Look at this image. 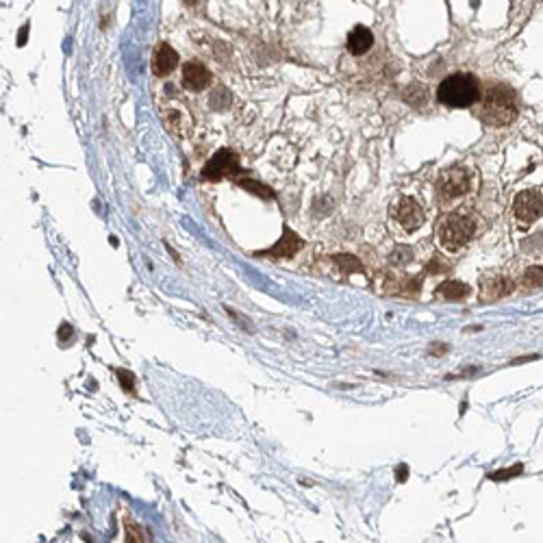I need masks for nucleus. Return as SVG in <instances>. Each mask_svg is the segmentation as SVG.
<instances>
[{
	"label": "nucleus",
	"mask_w": 543,
	"mask_h": 543,
	"mask_svg": "<svg viewBox=\"0 0 543 543\" xmlns=\"http://www.w3.org/2000/svg\"><path fill=\"white\" fill-rule=\"evenodd\" d=\"M480 98V87L472 74H450L437 87V100L448 109H467Z\"/></svg>",
	"instance_id": "nucleus-1"
},
{
	"label": "nucleus",
	"mask_w": 543,
	"mask_h": 543,
	"mask_svg": "<svg viewBox=\"0 0 543 543\" xmlns=\"http://www.w3.org/2000/svg\"><path fill=\"white\" fill-rule=\"evenodd\" d=\"M480 118L489 126H506L513 122L517 118V100L513 89H508L506 85L491 87L484 96Z\"/></svg>",
	"instance_id": "nucleus-2"
},
{
	"label": "nucleus",
	"mask_w": 543,
	"mask_h": 543,
	"mask_svg": "<svg viewBox=\"0 0 543 543\" xmlns=\"http://www.w3.org/2000/svg\"><path fill=\"white\" fill-rule=\"evenodd\" d=\"M474 220L467 215L452 213L448 215L439 226V244L448 250V252H456L461 250L469 239L474 237Z\"/></svg>",
	"instance_id": "nucleus-3"
},
{
	"label": "nucleus",
	"mask_w": 543,
	"mask_h": 543,
	"mask_svg": "<svg viewBox=\"0 0 543 543\" xmlns=\"http://www.w3.org/2000/svg\"><path fill=\"white\" fill-rule=\"evenodd\" d=\"M469 189H472V176L463 167L445 169L439 176V181H437V191H439L443 200H454L459 196H465Z\"/></svg>",
	"instance_id": "nucleus-4"
},
{
	"label": "nucleus",
	"mask_w": 543,
	"mask_h": 543,
	"mask_svg": "<svg viewBox=\"0 0 543 543\" xmlns=\"http://www.w3.org/2000/svg\"><path fill=\"white\" fill-rule=\"evenodd\" d=\"M239 174V159L233 150H217L213 157L207 161V165L202 167V178L207 181H222L226 176H237Z\"/></svg>",
	"instance_id": "nucleus-5"
},
{
	"label": "nucleus",
	"mask_w": 543,
	"mask_h": 543,
	"mask_svg": "<svg viewBox=\"0 0 543 543\" xmlns=\"http://www.w3.org/2000/svg\"><path fill=\"white\" fill-rule=\"evenodd\" d=\"M513 213L520 222H526L530 224L534 220H539L543 215V196L539 191L534 189H526V191H520L517 193V198L513 202Z\"/></svg>",
	"instance_id": "nucleus-6"
},
{
	"label": "nucleus",
	"mask_w": 543,
	"mask_h": 543,
	"mask_svg": "<svg viewBox=\"0 0 543 543\" xmlns=\"http://www.w3.org/2000/svg\"><path fill=\"white\" fill-rule=\"evenodd\" d=\"M393 215H395V220L402 224V228L409 231V233L419 228L421 222H424V209H421L417 202L413 200V198H409V196L402 198L398 205H395Z\"/></svg>",
	"instance_id": "nucleus-7"
},
{
	"label": "nucleus",
	"mask_w": 543,
	"mask_h": 543,
	"mask_svg": "<svg viewBox=\"0 0 543 543\" xmlns=\"http://www.w3.org/2000/svg\"><path fill=\"white\" fill-rule=\"evenodd\" d=\"M183 85L191 92H200L211 85V72L200 61H189L183 68Z\"/></svg>",
	"instance_id": "nucleus-8"
},
{
	"label": "nucleus",
	"mask_w": 543,
	"mask_h": 543,
	"mask_svg": "<svg viewBox=\"0 0 543 543\" xmlns=\"http://www.w3.org/2000/svg\"><path fill=\"white\" fill-rule=\"evenodd\" d=\"M513 291V282L506 276H491L480 280V296L482 300H498Z\"/></svg>",
	"instance_id": "nucleus-9"
},
{
	"label": "nucleus",
	"mask_w": 543,
	"mask_h": 543,
	"mask_svg": "<svg viewBox=\"0 0 543 543\" xmlns=\"http://www.w3.org/2000/svg\"><path fill=\"white\" fill-rule=\"evenodd\" d=\"M302 244L304 241L298 237L296 233H291L289 228H285L282 231V237H280V241L274 248H270V250H265V252H261V254H267V256H282V259H289V256H294L296 252L300 248H302Z\"/></svg>",
	"instance_id": "nucleus-10"
},
{
	"label": "nucleus",
	"mask_w": 543,
	"mask_h": 543,
	"mask_svg": "<svg viewBox=\"0 0 543 543\" xmlns=\"http://www.w3.org/2000/svg\"><path fill=\"white\" fill-rule=\"evenodd\" d=\"M178 66V54L174 52V48L169 44H161L155 52V59H152V68H155V74L165 76L169 74L174 68Z\"/></svg>",
	"instance_id": "nucleus-11"
},
{
	"label": "nucleus",
	"mask_w": 543,
	"mask_h": 543,
	"mask_svg": "<svg viewBox=\"0 0 543 543\" xmlns=\"http://www.w3.org/2000/svg\"><path fill=\"white\" fill-rule=\"evenodd\" d=\"M371 44H374V35H371L367 26H356L348 35V50L352 54H365L371 48Z\"/></svg>",
	"instance_id": "nucleus-12"
},
{
	"label": "nucleus",
	"mask_w": 543,
	"mask_h": 543,
	"mask_svg": "<svg viewBox=\"0 0 543 543\" xmlns=\"http://www.w3.org/2000/svg\"><path fill=\"white\" fill-rule=\"evenodd\" d=\"M437 298L441 300H463L469 296V287L461 280H443L435 291Z\"/></svg>",
	"instance_id": "nucleus-13"
},
{
	"label": "nucleus",
	"mask_w": 543,
	"mask_h": 543,
	"mask_svg": "<svg viewBox=\"0 0 543 543\" xmlns=\"http://www.w3.org/2000/svg\"><path fill=\"white\" fill-rule=\"evenodd\" d=\"M165 124L174 135H185V131H187V126H189V120L185 118L183 111L169 109V111H165Z\"/></svg>",
	"instance_id": "nucleus-14"
},
{
	"label": "nucleus",
	"mask_w": 543,
	"mask_h": 543,
	"mask_svg": "<svg viewBox=\"0 0 543 543\" xmlns=\"http://www.w3.org/2000/svg\"><path fill=\"white\" fill-rule=\"evenodd\" d=\"M333 261H335V265L341 267L344 274H350V272L363 274L365 272V267L361 265V261L356 256H352V254H337V256H333Z\"/></svg>",
	"instance_id": "nucleus-15"
},
{
	"label": "nucleus",
	"mask_w": 543,
	"mask_h": 543,
	"mask_svg": "<svg viewBox=\"0 0 543 543\" xmlns=\"http://www.w3.org/2000/svg\"><path fill=\"white\" fill-rule=\"evenodd\" d=\"M413 261V250L409 246H395L389 254V263L391 265H409Z\"/></svg>",
	"instance_id": "nucleus-16"
},
{
	"label": "nucleus",
	"mask_w": 543,
	"mask_h": 543,
	"mask_svg": "<svg viewBox=\"0 0 543 543\" xmlns=\"http://www.w3.org/2000/svg\"><path fill=\"white\" fill-rule=\"evenodd\" d=\"M524 285L526 287H541L543 285V267H539V265H532V267H528V270H526V274H524Z\"/></svg>",
	"instance_id": "nucleus-17"
},
{
	"label": "nucleus",
	"mask_w": 543,
	"mask_h": 543,
	"mask_svg": "<svg viewBox=\"0 0 543 543\" xmlns=\"http://www.w3.org/2000/svg\"><path fill=\"white\" fill-rule=\"evenodd\" d=\"M124 530H126V541H133V543L148 541L146 539V534H144V530L133 520H124Z\"/></svg>",
	"instance_id": "nucleus-18"
},
{
	"label": "nucleus",
	"mask_w": 543,
	"mask_h": 543,
	"mask_svg": "<svg viewBox=\"0 0 543 543\" xmlns=\"http://www.w3.org/2000/svg\"><path fill=\"white\" fill-rule=\"evenodd\" d=\"M241 187L244 189H250V191H254L256 196H261V198H274V193H272V189L270 187H265V185H261V183H254V181H244V178H239L237 181Z\"/></svg>",
	"instance_id": "nucleus-19"
},
{
	"label": "nucleus",
	"mask_w": 543,
	"mask_h": 543,
	"mask_svg": "<svg viewBox=\"0 0 543 543\" xmlns=\"http://www.w3.org/2000/svg\"><path fill=\"white\" fill-rule=\"evenodd\" d=\"M524 472V465L522 463H517V465H513V467H504V469H500V472H493V474H489V478L491 480H508V478H515V476H520Z\"/></svg>",
	"instance_id": "nucleus-20"
},
{
	"label": "nucleus",
	"mask_w": 543,
	"mask_h": 543,
	"mask_svg": "<svg viewBox=\"0 0 543 543\" xmlns=\"http://www.w3.org/2000/svg\"><path fill=\"white\" fill-rule=\"evenodd\" d=\"M118 376H120V380H122V387L126 389V391H133L135 385H133V374H131V371L118 369Z\"/></svg>",
	"instance_id": "nucleus-21"
},
{
	"label": "nucleus",
	"mask_w": 543,
	"mask_h": 543,
	"mask_svg": "<svg viewBox=\"0 0 543 543\" xmlns=\"http://www.w3.org/2000/svg\"><path fill=\"white\" fill-rule=\"evenodd\" d=\"M395 478H398V482H404L409 478V467L407 465H398L395 467Z\"/></svg>",
	"instance_id": "nucleus-22"
},
{
	"label": "nucleus",
	"mask_w": 543,
	"mask_h": 543,
	"mask_svg": "<svg viewBox=\"0 0 543 543\" xmlns=\"http://www.w3.org/2000/svg\"><path fill=\"white\" fill-rule=\"evenodd\" d=\"M439 270L445 272L448 267H443V265H441V259H433V263L428 265V272H439Z\"/></svg>",
	"instance_id": "nucleus-23"
},
{
	"label": "nucleus",
	"mask_w": 543,
	"mask_h": 543,
	"mask_svg": "<svg viewBox=\"0 0 543 543\" xmlns=\"http://www.w3.org/2000/svg\"><path fill=\"white\" fill-rule=\"evenodd\" d=\"M70 337H72V328L68 326V324H63L61 330H59V339H61V341H68Z\"/></svg>",
	"instance_id": "nucleus-24"
},
{
	"label": "nucleus",
	"mask_w": 543,
	"mask_h": 543,
	"mask_svg": "<svg viewBox=\"0 0 543 543\" xmlns=\"http://www.w3.org/2000/svg\"><path fill=\"white\" fill-rule=\"evenodd\" d=\"M539 354H530V356H520V359H513V365H520V363H528V361H537Z\"/></svg>",
	"instance_id": "nucleus-25"
},
{
	"label": "nucleus",
	"mask_w": 543,
	"mask_h": 543,
	"mask_svg": "<svg viewBox=\"0 0 543 543\" xmlns=\"http://www.w3.org/2000/svg\"><path fill=\"white\" fill-rule=\"evenodd\" d=\"M26 33H28V26H24L22 31H20V37H18V44L22 46L24 42H26Z\"/></svg>",
	"instance_id": "nucleus-26"
},
{
	"label": "nucleus",
	"mask_w": 543,
	"mask_h": 543,
	"mask_svg": "<svg viewBox=\"0 0 543 543\" xmlns=\"http://www.w3.org/2000/svg\"><path fill=\"white\" fill-rule=\"evenodd\" d=\"M185 3H187V5H193V3H196V0H185Z\"/></svg>",
	"instance_id": "nucleus-27"
}]
</instances>
